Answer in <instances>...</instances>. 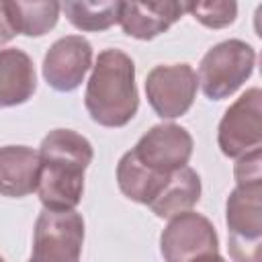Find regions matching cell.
<instances>
[{"mask_svg":"<svg viewBox=\"0 0 262 262\" xmlns=\"http://www.w3.org/2000/svg\"><path fill=\"white\" fill-rule=\"evenodd\" d=\"M37 194L47 211H74L82 201L84 172L94 158L92 143L72 131L53 129L39 145Z\"/></svg>","mask_w":262,"mask_h":262,"instance_id":"cell-1","label":"cell"},{"mask_svg":"<svg viewBox=\"0 0 262 262\" xmlns=\"http://www.w3.org/2000/svg\"><path fill=\"white\" fill-rule=\"evenodd\" d=\"M84 104L90 119L102 127H125L137 113L135 63L121 49L98 53L86 84Z\"/></svg>","mask_w":262,"mask_h":262,"instance_id":"cell-2","label":"cell"},{"mask_svg":"<svg viewBox=\"0 0 262 262\" xmlns=\"http://www.w3.org/2000/svg\"><path fill=\"white\" fill-rule=\"evenodd\" d=\"M254 66V47L239 39H227L223 43H217L203 55L196 80L207 98L223 100L252 76Z\"/></svg>","mask_w":262,"mask_h":262,"instance_id":"cell-3","label":"cell"},{"mask_svg":"<svg viewBox=\"0 0 262 262\" xmlns=\"http://www.w3.org/2000/svg\"><path fill=\"white\" fill-rule=\"evenodd\" d=\"M225 221L233 262H262V182L237 184L231 190Z\"/></svg>","mask_w":262,"mask_h":262,"instance_id":"cell-4","label":"cell"},{"mask_svg":"<svg viewBox=\"0 0 262 262\" xmlns=\"http://www.w3.org/2000/svg\"><path fill=\"white\" fill-rule=\"evenodd\" d=\"M84 219L76 211L43 209L35 221L29 262H80Z\"/></svg>","mask_w":262,"mask_h":262,"instance_id":"cell-5","label":"cell"},{"mask_svg":"<svg viewBox=\"0 0 262 262\" xmlns=\"http://www.w3.org/2000/svg\"><path fill=\"white\" fill-rule=\"evenodd\" d=\"M217 143L223 156L242 158L262 145V90H246L223 115L217 129Z\"/></svg>","mask_w":262,"mask_h":262,"instance_id":"cell-6","label":"cell"},{"mask_svg":"<svg viewBox=\"0 0 262 262\" xmlns=\"http://www.w3.org/2000/svg\"><path fill=\"white\" fill-rule=\"evenodd\" d=\"M196 88V72L188 63L156 66L145 78L147 102L162 119L186 115L194 102Z\"/></svg>","mask_w":262,"mask_h":262,"instance_id":"cell-7","label":"cell"},{"mask_svg":"<svg viewBox=\"0 0 262 262\" xmlns=\"http://www.w3.org/2000/svg\"><path fill=\"white\" fill-rule=\"evenodd\" d=\"M164 262H192L219 252V239L213 223L201 213L186 211L170 219L160 235Z\"/></svg>","mask_w":262,"mask_h":262,"instance_id":"cell-8","label":"cell"},{"mask_svg":"<svg viewBox=\"0 0 262 262\" xmlns=\"http://www.w3.org/2000/svg\"><path fill=\"white\" fill-rule=\"evenodd\" d=\"M192 147V135L184 127L176 123H162L151 127L131 151L145 168L158 174H172L188 164Z\"/></svg>","mask_w":262,"mask_h":262,"instance_id":"cell-9","label":"cell"},{"mask_svg":"<svg viewBox=\"0 0 262 262\" xmlns=\"http://www.w3.org/2000/svg\"><path fill=\"white\" fill-rule=\"evenodd\" d=\"M92 68V45L82 35L57 39L43 57V78L57 92H72Z\"/></svg>","mask_w":262,"mask_h":262,"instance_id":"cell-10","label":"cell"},{"mask_svg":"<svg viewBox=\"0 0 262 262\" xmlns=\"http://www.w3.org/2000/svg\"><path fill=\"white\" fill-rule=\"evenodd\" d=\"M184 2H121L119 25L125 35L149 41L184 14Z\"/></svg>","mask_w":262,"mask_h":262,"instance_id":"cell-11","label":"cell"},{"mask_svg":"<svg viewBox=\"0 0 262 262\" xmlns=\"http://www.w3.org/2000/svg\"><path fill=\"white\" fill-rule=\"evenodd\" d=\"M39 154L27 145L0 147V194L20 199L37 190Z\"/></svg>","mask_w":262,"mask_h":262,"instance_id":"cell-12","label":"cell"},{"mask_svg":"<svg viewBox=\"0 0 262 262\" xmlns=\"http://www.w3.org/2000/svg\"><path fill=\"white\" fill-rule=\"evenodd\" d=\"M37 90L33 59L14 47L0 49V108L27 102Z\"/></svg>","mask_w":262,"mask_h":262,"instance_id":"cell-13","label":"cell"},{"mask_svg":"<svg viewBox=\"0 0 262 262\" xmlns=\"http://www.w3.org/2000/svg\"><path fill=\"white\" fill-rule=\"evenodd\" d=\"M201 199V176L190 166H184L170 174L158 196L147 205L158 217L172 219L190 211Z\"/></svg>","mask_w":262,"mask_h":262,"instance_id":"cell-14","label":"cell"},{"mask_svg":"<svg viewBox=\"0 0 262 262\" xmlns=\"http://www.w3.org/2000/svg\"><path fill=\"white\" fill-rule=\"evenodd\" d=\"M4 10L14 35L41 37L57 25L61 4L55 0H41V2L8 0L4 2Z\"/></svg>","mask_w":262,"mask_h":262,"instance_id":"cell-15","label":"cell"},{"mask_svg":"<svg viewBox=\"0 0 262 262\" xmlns=\"http://www.w3.org/2000/svg\"><path fill=\"white\" fill-rule=\"evenodd\" d=\"M168 178L170 174H158L139 164L131 149L123 154V158L117 164V184L121 192L127 199L141 205H149L158 196Z\"/></svg>","mask_w":262,"mask_h":262,"instance_id":"cell-16","label":"cell"},{"mask_svg":"<svg viewBox=\"0 0 262 262\" xmlns=\"http://www.w3.org/2000/svg\"><path fill=\"white\" fill-rule=\"evenodd\" d=\"M61 10L78 31H106L119 23L121 2H61Z\"/></svg>","mask_w":262,"mask_h":262,"instance_id":"cell-17","label":"cell"},{"mask_svg":"<svg viewBox=\"0 0 262 262\" xmlns=\"http://www.w3.org/2000/svg\"><path fill=\"white\" fill-rule=\"evenodd\" d=\"M184 10L209 29H223L237 16L235 2H184Z\"/></svg>","mask_w":262,"mask_h":262,"instance_id":"cell-18","label":"cell"},{"mask_svg":"<svg viewBox=\"0 0 262 262\" xmlns=\"http://www.w3.org/2000/svg\"><path fill=\"white\" fill-rule=\"evenodd\" d=\"M260 160H262V151L256 149L252 154H246L242 158H237L235 164V180L237 184H254V182H262V170H260Z\"/></svg>","mask_w":262,"mask_h":262,"instance_id":"cell-19","label":"cell"},{"mask_svg":"<svg viewBox=\"0 0 262 262\" xmlns=\"http://www.w3.org/2000/svg\"><path fill=\"white\" fill-rule=\"evenodd\" d=\"M14 37V31L8 23V16H6V10H4V2H0V45L8 43L10 39Z\"/></svg>","mask_w":262,"mask_h":262,"instance_id":"cell-20","label":"cell"},{"mask_svg":"<svg viewBox=\"0 0 262 262\" xmlns=\"http://www.w3.org/2000/svg\"><path fill=\"white\" fill-rule=\"evenodd\" d=\"M192 262H227L223 256H219V252L217 254H207V256H203V258H196V260H192Z\"/></svg>","mask_w":262,"mask_h":262,"instance_id":"cell-21","label":"cell"},{"mask_svg":"<svg viewBox=\"0 0 262 262\" xmlns=\"http://www.w3.org/2000/svg\"><path fill=\"white\" fill-rule=\"evenodd\" d=\"M0 262H6V260H4V258H2V256H0Z\"/></svg>","mask_w":262,"mask_h":262,"instance_id":"cell-22","label":"cell"}]
</instances>
